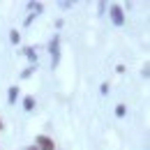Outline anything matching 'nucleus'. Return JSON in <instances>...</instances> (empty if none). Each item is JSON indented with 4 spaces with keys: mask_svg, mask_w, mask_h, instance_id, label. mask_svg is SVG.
I'll list each match as a JSON object with an SVG mask.
<instances>
[{
    "mask_svg": "<svg viewBox=\"0 0 150 150\" xmlns=\"http://www.w3.org/2000/svg\"><path fill=\"white\" fill-rule=\"evenodd\" d=\"M23 109H25V111H33V109H35V99H33V97H25V102H23Z\"/></svg>",
    "mask_w": 150,
    "mask_h": 150,
    "instance_id": "nucleus-5",
    "label": "nucleus"
},
{
    "mask_svg": "<svg viewBox=\"0 0 150 150\" xmlns=\"http://www.w3.org/2000/svg\"><path fill=\"white\" fill-rule=\"evenodd\" d=\"M2 127H5V125H2V120H0V129H2Z\"/></svg>",
    "mask_w": 150,
    "mask_h": 150,
    "instance_id": "nucleus-10",
    "label": "nucleus"
},
{
    "mask_svg": "<svg viewBox=\"0 0 150 150\" xmlns=\"http://www.w3.org/2000/svg\"><path fill=\"white\" fill-rule=\"evenodd\" d=\"M25 56L30 58V60H33V62H35V60H37V53H35V49H25Z\"/></svg>",
    "mask_w": 150,
    "mask_h": 150,
    "instance_id": "nucleus-6",
    "label": "nucleus"
},
{
    "mask_svg": "<svg viewBox=\"0 0 150 150\" xmlns=\"http://www.w3.org/2000/svg\"><path fill=\"white\" fill-rule=\"evenodd\" d=\"M111 21H113V25H122V23H125V16H122L120 5H111Z\"/></svg>",
    "mask_w": 150,
    "mask_h": 150,
    "instance_id": "nucleus-1",
    "label": "nucleus"
},
{
    "mask_svg": "<svg viewBox=\"0 0 150 150\" xmlns=\"http://www.w3.org/2000/svg\"><path fill=\"white\" fill-rule=\"evenodd\" d=\"M25 150H37V148H35V146H30V148H25Z\"/></svg>",
    "mask_w": 150,
    "mask_h": 150,
    "instance_id": "nucleus-9",
    "label": "nucleus"
},
{
    "mask_svg": "<svg viewBox=\"0 0 150 150\" xmlns=\"http://www.w3.org/2000/svg\"><path fill=\"white\" fill-rule=\"evenodd\" d=\"M49 51L53 53V65H58V60H60V39H58V37L51 39V46H49Z\"/></svg>",
    "mask_w": 150,
    "mask_h": 150,
    "instance_id": "nucleus-3",
    "label": "nucleus"
},
{
    "mask_svg": "<svg viewBox=\"0 0 150 150\" xmlns=\"http://www.w3.org/2000/svg\"><path fill=\"white\" fill-rule=\"evenodd\" d=\"M9 104H14V102H16V99H19V88H16V86H12V88H9Z\"/></svg>",
    "mask_w": 150,
    "mask_h": 150,
    "instance_id": "nucleus-4",
    "label": "nucleus"
},
{
    "mask_svg": "<svg viewBox=\"0 0 150 150\" xmlns=\"http://www.w3.org/2000/svg\"><path fill=\"white\" fill-rule=\"evenodd\" d=\"M37 150H56V143L49 139V136H37Z\"/></svg>",
    "mask_w": 150,
    "mask_h": 150,
    "instance_id": "nucleus-2",
    "label": "nucleus"
},
{
    "mask_svg": "<svg viewBox=\"0 0 150 150\" xmlns=\"http://www.w3.org/2000/svg\"><path fill=\"white\" fill-rule=\"evenodd\" d=\"M9 39H12V44H19V33H16V30H12V33H9Z\"/></svg>",
    "mask_w": 150,
    "mask_h": 150,
    "instance_id": "nucleus-7",
    "label": "nucleus"
},
{
    "mask_svg": "<svg viewBox=\"0 0 150 150\" xmlns=\"http://www.w3.org/2000/svg\"><path fill=\"white\" fill-rule=\"evenodd\" d=\"M115 115H118V118H122V115H125V106H122V104H118V106H115Z\"/></svg>",
    "mask_w": 150,
    "mask_h": 150,
    "instance_id": "nucleus-8",
    "label": "nucleus"
}]
</instances>
